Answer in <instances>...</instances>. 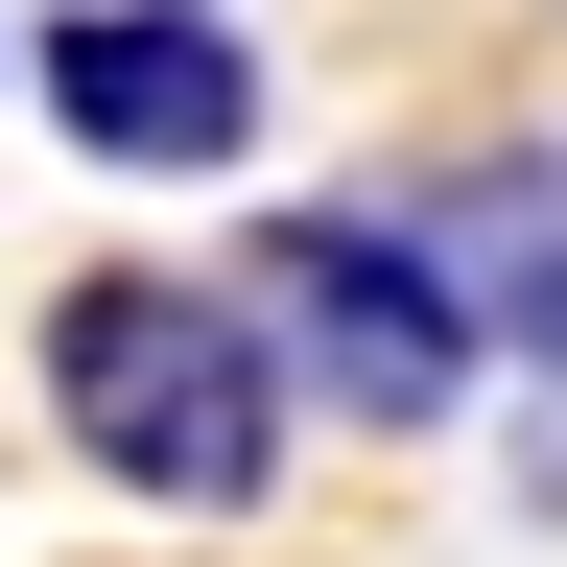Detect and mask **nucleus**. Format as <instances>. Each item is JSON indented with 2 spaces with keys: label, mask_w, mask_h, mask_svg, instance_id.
Listing matches in <instances>:
<instances>
[{
  "label": "nucleus",
  "mask_w": 567,
  "mask_h": 567,
  "mask_svg": "<svg viewBox=\"0 0 567 567\" xmlns=\"http://www.w3.org/2000/svg\"><path fill=\"white\" fill-rule=\"evenodd\" d=\"M48 425L95 450L142 520H260L284 496V354L237 284H189V260H71L48 284Z\"/></svg>",
  "instance_id": "1"
},
{
  "label": "nucleus",
  "mask_w": 567,
  "mask_h": 567,
  "mask_svg": "<svg viewBox=\"0 0 567 567\" xmlns=\"http://www.w3.org/2000/svg\"><path fill=\"white\" fill-rule=\"evenodd\" d=\"M237 308H260V354H284V402L379 425V450H402V425H450V402H473V354H496L402 213H260Z\"/></svg>",
  "instance_id": "2"
},
{
  "label": "nucleus",
  "mask_w": 567,
  "mask_h": 567,
  "mask_svg": "<svg viewBox=\"0 0 567 567\" xmlns=\"http://www.w3.org/2000/svg\"><path fill=\"white\" fill-rule=\"evenodd\" d=\"M24 95L95 142V166H142V189H213L260 142V48H237V0H71L24 48Z\"/></svg>",
  "instance_id": "3"
},
{
  "label": "nucleus",
  "mask_w": 567,
  "mask_h": 567,
  "mask_svg": "<svg viewBox=\"0 0 567 567\" xmlns=\"http://www.w3.org/2000/svg\"><path fill=\"white\" fill-rule=\"evenodd\" d=\"M402 237L450 260V308H473L496 354H544V379H567V166H544V142L425 166V189H402Z\"/></svg>",
  "instance_id": "4"
}]
</instances>
